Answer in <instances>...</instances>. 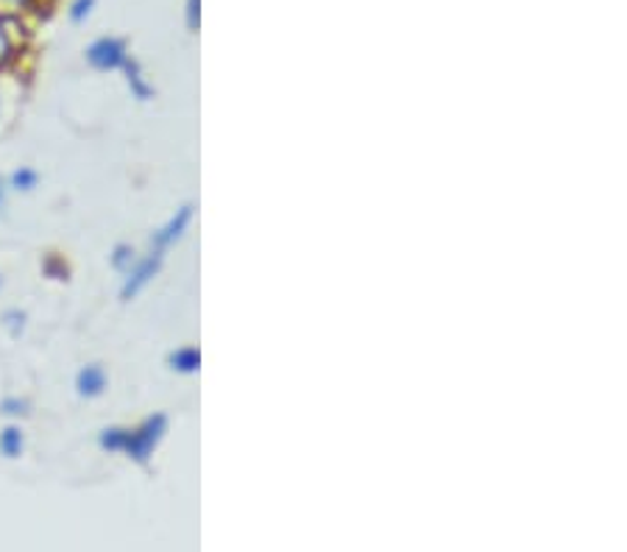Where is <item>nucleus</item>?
<instances>
[{"mask_svg": "<svg viewBox=\"0 0 627 552\" xmlns=\"http://www.w3.org/2000/svg\"><path fill=\"white\" fill-rule=\"evenodd\" d=\"M0 287H3V280H0Z\"/></svg>", "mask_w": 627, "mask_h": 552, "instance_id": "f3484780", "label": "nucleus"}, {"mask_svg": "<svg viewBox=\"0 0 627 552\" xmlns=\"http://www.w3.org/2000/svg\"><path fill=\"white\" fill-rule=\"evenodd\" d=\"M0 204H3V188H0Z\"/></svg>", "mask_w": 627, "mask_h": 552, "instance_id": "2eb2a0df", "label": "nucleus"}, {"mask_svg": "<svg viewBox=\"0 0 627 552\" xmlns=\"http://www.w3.org/2000/svg\"><path fill=\"white\" fill-rule=\"evenodd\" d=\"M174 365H176V369H181V371H193L195 365H199V355H195L193 349L179 351V355L174 358Z\"/></svg>", "mask_w": 627, "mask_h": 552, "instance_id": "9b49d317", "label": "nucleus"}, {"mask_svg": "<svg viewBox=\"0 0 627 552\" xmlns=\"http://www.w3.org/2000/svg\"><path fill=\"white\" fill-rule=\"evenodd\" d=\"M87 59H90V65L98 67V70H117V67H126V46L120 39L115 37H104L92 42L87 48Z\"/></svg>", "mask_w": 627, "mask_h": 552, "instance_id": "f03ea898", "label": "nucleus"}, {"mask_svg": "<svg viewBox=\"0 0 627 552\" xmlns=\"http://www.w3.org/2000/svg\"><path fill=\"white\" fill-rule=\"evenodd\" d=\"M188 223H190V207H184L179 215H176L174 221L168 223V227L159 229V232L154 234V252H165L168 246H174L181 234H184Z\"/></svg>", "mask_w": 627, "mask_h": 552, "instance_id": "39448f33", "label": "nucleus"}, {"mask_svg": "<svg viewBox=\"0 0 627 552\" xmlns=\"http://www.w3.org/2000/svg\"><path fill=\"white\" fill-rule=\"evenodd\" d=\"M0 413L9 419H23V416H28V402L20 397H7L3 402H0Z\"/></svg>", "mask_w": 627, "mask_h": 552, "instance_id": "0eeeda50", "label": "nucleus"}, {"mask_svg": "<svg viewBox=\"0 0 627 552\" xmlns=\"http://www.w3.org/2000/svg\"><path fill=\"white\" fill-rule=\"evenodd\" d=\"M9 56H12V39H9L7 26H3V20H0V65H7Z\"/></svg>", "mask_w": 627, "mask_h": 552, "instance_id": "f8f14e48", "label": "nucleus"}, {"mask_svg": "<svg viewBox=\"0 0 627 552\" xmlns=\"http://www.w3.org/2000/svg\"><path fill=\"white\" fill-rule=\"evenodd\" d=\"M135 262H137V257L129 246H117L115 254H112V266H115L117 271L126 273L131 266H135Z\"/></svg>", "mask_w": 627, "mask_h": 552, "instance_id": "1a4fd4ad", "label": "nucleus"}, {"mask_svg": "<svg viewBox=\"0 0 627 552\" xmlns=\"http://www.w3.org/2000/svg\"><path fill=\"white\" fill-rule=\"evenodd\" d=\"M37 182H39V176H37V170H31V168H20L12 174L14 190H34L37 188Z\"/></svg>", "mask_w": 627, "mask_h": 552, "instance_id": "6e6552de", "label": "nucleus"}, {"mask_svg": "<svg viewBox=\"0 0 627 552\" xmlns=\"http://www.w3.org/2000/svg\"><path fill=\"white\" fill-rule=\"evenodd\" d=\"M9 3H23V0H9Z\"/></svg>", "mask_w": 627, "mask_h": 552, "instance_id": "dca6fc26", "label": "nucleus"}, {"mask_svg": "<svg viewBox=\"0 0 627 552\" xmlns=\"http://www.w3.org/2000/svg\"><path fill=\"white\" fill-rule=\"evenodd\" d=\"M92 3H95V0H76V3H73V9H71V17L73 20H85L87 14H90Z\"/></svg>", "mask_w": 627, "mask_h": 552, "instance_id": "ddd939ff", "label": "nucleus"}, {"mask_svg": "<svg viewBox=\"0 0 627 552\" xmlns=\"http://www.w3.org/2000/svg\"><path fill=\"white\" fill-rule=\"evenodd\" d=\"M76 388L81 397H101L106 388V371L101 365H85L78 371Z\"/></svg>", "mask_w": 627, "mask_h": 552, "instance_id": "20e7f679", "label": "nucleus"}, {"mask_svg": "<svg viewBox=\"0 0 627 552\" xmlns=\"http://www.w3.org/2000/svg\"><path fill=\"white\" fill-rule=\"evenodd\" d=\"M165 416H151L145 419L143 424L137 429H120V427H110L101 433L98 444L106 449V452H120V455L131 458L137 463H149V458L154 455L156 444L165 436Z\"/></svg>", "mask_w": 627, "mask_h": 552, "instance_id": "f257e3e1", "label": "nucleus"}, {"mask_svg": "<svg viewBox=\"0 0 627 552\" xmlns=\"http://www.w3.org/2000/svg\"><path fill=\"white\" fill-rule=\"evenodd\" d=\"M23 449H26V436H23V429L9 424L7 429H0V455L14 461V458L23 455Z\"/></svg>", "mask_w": 627, "mask_h": 552, "instance_id": "423d86ee", "label": "nucleus"}, {"mask_svg": "<svg viewBox=\"0 0 627 552\" xmlns=\"http://www.w3.org/2000/svg\"><path fill=\"white\" fill-rule=\"evenodd\" d=\"M159 262H162V252H151L149 257H143V260H137L135 266L126 271V285H124V299H135L137 293L143 291L145 285H149L151 280L156 277V271H159Z\"/></svg>", "mask_w": 627, "mask_h": 552, "instance_id": "7ed1b4c3", "label": "nucleus"}, {"mask_svg": "<svg viewBox=\"0 0 627 552\" xmlns=\"http://www.w3.org/2000/svg\"><path fill=\"white\" fill-rule=\"evenodd\" d=\"M3 326H7V330L12 332L14 338H17L20 332L26 330V312H20V310H9L7 316H3Z\"/></svg>", "mask_w": 627, "mask_h": 552, "instance_id": "9d476101", "label": "nucleus"}, {"mask_svg": "<svg viewBox=\"0 0 627 552\" xmlns=\"http://www.w3.org/2000/svg\"><path fill=\"white\" fill-rule=\"evenodd\" d=\"M188 14H190V28H195V26H199V0H190V9H188Z\"/></svg>", "mask_w": 627, "mask_h": 552, "instance_id": "4468645a", "label": "nucleus"}]
</instances>
